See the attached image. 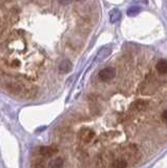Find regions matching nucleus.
<instances>
[{
	"label": "nucleus",
	"mask_w": 167,
	"mask_h": 168,
	"mask_svg": "<svg viewBox=\"0 0 167 168\" xmlns=\"http://www.w3.org/2000/svg\"><path fill=\"white\" fill-rule=\"evenodd\" d=\"M57 1L61 4H69V3H71L72 2V0H57Z\"/></svg>",
	"instance_id": "9b49d317"
},
{
	"label": "nucleus",
	"mask_w": 167,
	"mask_h": 168,
	"mask_svg": "<svg viewBox=\"0 0 167 168\" xmlns=\"http://www.w3.org/2000/svg\"><path fill=\"white\" fill-rule=\"evenodd\" d=\"M63 167V159L57 158L55 160L50 161L48 164V168H62Z\"/></svg>",
	"instance_id": "0eeeda50"
},
{
	"label": "nucleus",
	"mask_w": 167,
	"mask_h": 168,
	"mask_svg": "<svg viewBox=\"0 0 167 168\" xmlns=\"http://www.w3.org/2000/svg\"><path fill=\"white\" fill-rule=\"evenodd\" d=\"M120 18H121V13L117 8H115V10H113L109 13V19H111V22H113V23L119 21Z\"/></svg>",
	"instance_id": "423d86ee"
},
{
	"label": "nucleus",
	"mask_w": 167,
	"mask_h": 168,
	"mask_svg": "<svg viewBox=\"0 0 167 168\" xmlns=\"http://www.w3.org/2000/svg\"><path fill=\"white\" fill-rule=\"evenodd\" d=\"M13 66H14V67H16V66H18L19 65V64H20V63H19V61L18 60H14V61H13Z\"/></svg>",
	"instance_id": "ddd939ff"
},
{
	"label": "nucleus",
	"mask_w": 167,
	"mask_h": 168,
	"mask_svg": "<svg viewBox=\"0 0 167 168\" xmlns=\"http://www.w3.org/2000/svg\"><path fill=\"white\" fill-rule=\"evenodd\" d=\"M157 70L160 74H167V61L160 60L157 63Z\"/></svg>",
	"instance_id": "39448f33"
},
{
	"label": "nucleus",
	"mask_w": 167,
	"mask_h": 168,
	"mask_svg": "<svg viewBox=\"0 0 167 168\" xmlns=\"http://www.w3.org/2000/svg\"><path fill=\"white\" fill-rule=\"evenodd\" d=\"M126 167H127V162L124 159H117L113 163V168H126Z\"/></svg>",
	"instance_id": "1a4fd4ad"
},
{
	"label": "nucleus",
	"mask_w": 167,
	"mask_h": 168,
	"mask_svg": "<svg viewBox=\"0 0 167 168\" xmlns=\"http://www.w3.org/2000/svg\"><path fill=\"white\" fill-rule=\"evenodd\" d=\"M72 69V63L69 60H63L59 65V70L61 73H69Z\"/></svg>",
	"instance_id": "20e7f679"
},
{
	"label": "nucleus",
	"mask_w": 167,
	"mask_h": 168,
	"mask_svg": "<svg viewBox=\"0 0 167 168\" xmlns=\"http://www.w3.org/2000/svg\"><path fill=\"white\" fill-rule=\"evenodd\" d=\"M140 13V8L139 6H131L127 10V15L128 16H136Z\"/></svg>",
	"instance_id": "9d476101"
},
{
	"label": "nucleus",
	"mask_w": 167,
	"mask_h": 168,
	"mask_svg": "<svg viewBox=\"0 0 167 168\" xmlns=\"http://www.w3.org/2000/svg\"><path fill=\"white\" fill-rule=\"evenodd\" d=\"M116 76V70L114 67H105L99 73V79L103 82H108L113 80Z\"/></svg>",
	"instance_id": "f257e3e1"
},
{
	"label": "nucleus",
	"mask_w": 167,
	"mask_h": 168,
	"mask_svg": "<svg viewBox=\"0 0 167 168\" xmlns=\"http://www.w3.org/2000/svg\"><path fill=\"white\" fill-rule=\"evenodd\" d=\"M162 118H163V120L165 121V122H167V110H165V111L162 114Z\"/></svg>",
	"instance_id": "f8f14e48"
},
{
	"label": "nucleus",
	"mask_w": 167,
	"mask_h": 168,
	"mask_svg": "<svg viewBox=\"0 0 167 168\" xmlns=\"http://www.w3.org/2000/svg\"><path fill=\"white\" fill-rule=\"evenodd\" d=\"M57 151H58V149L54 146H41L39 148V153L45 158H50V157L54 156Z\"/></svg>",
	"instance_id": "7ed1b4c3"
},
{
	"label": "nucleus",
	"mask_w": 167,
	"mask_h": 168,
	"mask_svg": "<svg viewBox=\"0 0 167 168\" xmlns=\"http://www.w3.org/2000/svg\"><path fill=\"white\" fill-rule=\"evenodd\" d=\"M77 1H80V0H77Z\"/></svg>",
	"instance_id": "4468645a"
},
{
	"label": "nucleus",
	"mask_w": 167,
	"mask_h": 168,
	"mask_svg": "<svg viewBox=\"0 0 167 168\" xmlns=\"http://www.w3.org/2000/svg\"><path fill=\"white\" fill-rule=\"evenodd\" d=\"M133 107L137 110H144L147 107V102L144 100H137L136 102H133Z\"/></svg>",
	"instance_id": "6e6552de"
},
{
	"label": "nucleus",
	"mask_w": 167,
	"mask_h": 168,
	"mask_svg": "<svg viewBox=\"0 0 167 168\" xmlns=\"http://www.w3.org/2000/svg\"><path fill=\"white\" fill-rule=\"evenodd\" d=\"M79 136H80V139L83 142L88 143L95 138V132L92 129H89V128H83V129H81Z\"/></svg>",
	"instance_id": "f03ea898"
}]
</instances>
